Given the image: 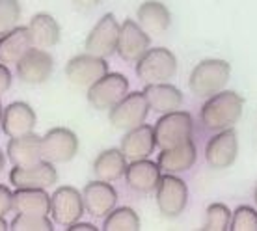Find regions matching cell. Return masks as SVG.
Here are the masks:
<instances>
[{
	"mask_svg": "<svg viewBox=\"0 0 257 231\" xmlns=\"http://www.w3.org/2000/svg\"><path fill=\"white\" fill-rule=\"evenodd\" d=\"M12 86V71L8 69V64L0 62V95L6 93Z\"/></svg>",
	"mask_w": 257,
	"mask_h": 231,
	"instance_id": "34",
	"label": "cell"
},
{
	"mask_svg": "<svg viewBox=\"0 0 257 231\" xmlns=\"http://www.w3.org/2000/svg\"><path fill=\"white\" fill-rule=\"evenodd\" d=\"M128 93V80L121 73H106L88 88V103L95 110H112Z\"/></svg>",
	"mask_w": 257,
	"mask_h": 231,
	"instance_id": "5",
	"label": "cell"
},
{
	"mask_svg": "<svg viewBox=\"0 0 257 231\" xmlns=\"http://www.w3.org/2000/svg\"><path fill=\"white\" fill-rule=\"evenodd\" d=\"M6 229H10V224L6 222L4 216H0V231H6Z\"/></svg>",
	"mask_w": 257,
	"mask_h": 231,
	"instance_id": "37",
	"label": "cell"
},
{
	"mask_svg": "<svg viewBox=\"0 0 257 231\" xmlns=\"http://www.w3.org/2000/svg\"><path fill=\"white\" fill-rule=\"evenodd\" d=\"M21 4L19 0H0V36L19 26Z\"/></svg>",
	"mask_w": 257,
	"mask_h": 231,
	"instance_id": "31",
	"label": "cell"
},
{
	"mask_svg": "<svg viewBox=\"0 0 257 231\" xmlns=\"http://www.w3.org/2000/svg\"><path fill=\"white\" fill-rule=\"evenodd\" d=\"M32 45L38 49H51L60 41V25L49 13H36L28 23Z\"/></svg>",
	"mask_w": 257,
	"mask_h": 231,
	"instance_id": "27",
	"label": "cell"
},
{
	"mask_svg": "<svg viewBox=\"0 0 257 231\" xmlns=\"http://www.w3.org/2000/svg\"><path fill=\"white\" fill-rule=\"evenodd\" d=\"M157 148L155 140V127L142 123L138 127L128 129L125 136L121 138V149L128 161H138V159H148Z\"/></svg>",
	"mask_w": 257,
	"mask_h": 231,
	"instance_id": "19",
	"label": "cell"
},
{
	"mask_svg": "<svg viewBox=\"0 0 257 231\" xmlns=\"http://www.w3.org/2000/svg\"><path fill=\"white\" fill-rule=\"evenodd\" d=\"M151 45L149 34L142 28L136 21L125 19L119 26V39H117V54L125 62H138Z\"/></svg>",
	"mask_w": 257,
	"mask_h": 231,
	"instance_id": "13",
	"label": "cell"
},
{
	"mask_svg": "<svg viewBox=\"0 0 257 231\" xmlns=\"http://www.w3.org/2000/svg\"><path fill=\"white\" fill-rule=\"evenodd\" d=\"M127 161L128 159L125 157L121 149H104L103 153H99V157L93 162V173H95L97 179L101 181H108V183L117 181L127 172Z\"/></svg>",
	"mask_w": 257,
	"mask_h": 231,
	"instance_id": "26",
	"label": "cell"
},
{
	"mask_svg": "<svg viewBox=\"0 0 257 231\" xmlns=\"http://www.w3.org/2000/svg\"><path fill=\"white\" fill-rule=\"evenodd\" d=\"M196 146H194L192 140H187L183 144H177L174 148H168L162 149L159 153V166L161 170H164L166 173H181V172H187L194 166L196 162Z\"/></svg>",
	"mask_w": 257,
	"mask_h": 231,
	"instance_id": "22",
	"label": "cell"
},
{
	"mask_svg": "<svg viewBox=\"0 0 257 231\" xmlns=\"http://www.w3.org/2000/svg\"><path fill=\"white\" fill-rule=\"evenodd\" d=\"M67 231H97V227L93 224H88V222H75L67 227Z\"/></svg>",
	"mask_w": 257,
	"mask_h": 231,
	"instance_id": "35",
	"label": "cell"
},
{
	"mask_svg": "<svg viewBox=\"0 0 257 231\" xmlns=\"http://www.w3.org/2000/svg\"><path fill=\"white\" fill-rule=\"evenodd\" d=\"M84 198L75 186H58L51 196V216L56 224L69 227L82 218Z\"/></svg>",
	"mask_w": 257,
	"mask_h": 231,
	"instance_id": "8",
	"label": "cell"
},
{
	"mask_svg": "<svg viewBox=\"0 0 257 231\" xmlns=\"http://www.w3.org/2000/svg\"><path fill=\"white\" fill-rule=\"evenodd\" d=\"M6 153L13 166H32L43 159L41 157V136L28 133V135L10 138Z\"/></svg>",
	"mask_w": 257,
	"mask_h": 231,
	"instance_id": "20",
	"label": "cell"
},
{
	"mask_svg": "<svg viewBox=\"0 0 257 231\" xmlns=\"http://www.w3.org/2000/svg\"><path fill=\"white\" fill-rule=\"evenodd\" d=\"M4 164H6V157H4V153H2V149H0V172H2V168H4Z\"/></svg>",
	"mask_w": 257,
	"mask_h": 231,
	"instance_id": "38",
	"label": "cell"
},
{
	"mask_svg": "<svg viewBox=\"0 0 257 231\" xmlns=\"http://www.w3.org/2000/svg\"><path fill=\"white\" fill-rule=\"evenodd\" d=\"M136 15H138V25L148 34H155V36L166 32L172 23L170 10L159 0H146L144 4H140Z\"/></svg>",
	"mask_w": 257,
	"mask_h": 231,
	"instance_id": "23",
	"label": "cell"
},
{
	"mask_svg": "<svg viewBox=\"0 0 257 231\" xmlns=\"http://www.w3.org/2000/svg\"><path fill=\"white\" fill-rule=\"evenodd\" d=\"M10 229L13 231H52V220L45 214H21L12 220Z\"/></svg>",
	"mask_w": 257,
	"mask_h": 231,
	"instance_id": "29",
	"label": "cell"
},
{
	"mask_svg": "<svg viewBox=\"0 0 257 231\" xmlns=\"http://www.w3.org/2000/svg\"><path fill=\"white\" fill-rule=\"evenodd\" d=\"M119 23L112 13H106L97 21L91 32L86 38V51L95 56L106 58L117 51V39H119Z\"/></svg>",
	"mask_w": 257,
	"mask_h": 231,
	"instance_id": "11",
	"label": "cell"
},
{
	"mask_svg": "<svg viewBox=\"0 0 257 231\" xmlns=\"http://www.w3.org/2000/svg\"><path fill=\"white\" fill-rule=\"evenodd\" d=\"M56 181L58 172L54 164L43 159L32 166H13L10 172V183L15 188H49Z\"/></svg>",
	"mask_w": 257,
	"mask_h": 231,
	"instance_id": "12",
	"label": "cell"
},
{
	"mask_svg": "<svg viewBox=\"0 0 257 231\" xmlns=\"http://www.w3.org/2000/svg\"><path fill=\"white\" fill-rule=\"evenodd\" d=\"M255 201H257V188H255Z\"/></svg>",
	"mask_w": 257,
	"mask_h": 231,
	"instance_id": "40",
	"label": "cell"
},
{
	"mask_svg": "<svg viewBox=\"0 0 257 231\" xmlns=\"http://www.w3.org/2000/svg\"><path fill=\"white\" fill-rule=\"evenodd\" d=\"M231 77V65L225 60H203L199 62L190 73V90L194 95L198 97H211L214 93L224 90V86L227 84Z\"/></svg>",
	"mask_w": 257,
	"mask_h": 231,
	"instance_id": "2",
	"label": "cell"
},
{
	"mask_svg": "<svg viewBox=\"0 0 257 231\" xmlns=\"http://www.w3.org/2000/svg\"><path fill=\"white\" fill-rule=\"evenodd\" d=\"M231 231H257V211L253 207L240 205L231 214Z\"/></svg>",
	"mask_w": 257,
	"mask_h": 231,
	"instance_id": "32",
	"label": "cell"
},
{
	"mask_svg": "<svg viewBox=\"0 0 257 231\" xmlns=\"http://www.w3.org/2000/svg\"><path fill=\"white\" fill-rule=\"evenodd\" d=\"M162 170L159 166V162H153L149 159H138L133 161L127 166L125 172V179H127L128 186L142 194L155 192L157 186L161 183Z\"/></svg>",
	"mask_w": 257,
	"mask_h": 231,
	"instance_id": "18",
	"label": "cell"
},
{
	"mask_svg": "<svg viewBox=\"0 0 257 231\" xmlns=\"http://www.w3.org/2000/svg\"><path fill=\"white\" fill-rule=\"evenodd\" d=\"M144 93L149 103V108H153L155 112L168 114V112L181 108V104H183V93L168 82L148 84Z\"/></svg>",
	"mask_w": 257,
	"mask_h": 231,
	"instance_id": "25",
	"label": "cell"
},
{
	"mask_svg": "<svg viewBox=\"0 0 257 231\" xmlns=\"http://www.w3.org/2000/svg\"><path fill=\"white\" fill-rule=\"evenodd\" d=\"M192 129V116L188 114V112H181V110L168 112L162 118H159L157 123H155L157 148L168 149L177 146V144L190 140Z\"/></svg>",
	"mask_w": 257,
	"mask_h": 231,
	"instance_id": "4",
	"label": "cell"
},
{
	"mask_svg": "<svg viewBox=\"0 0 257 231\" xmlns=\"http://www.w3.org/2000/svg\"><path fill=\"white\" fill-rule=\"evenodd\" d=\"M106 73H108L106 60L90 54V52L71 58L65 65V77L69 78L71 84H75L78 88H90L91 84H95Z\"/></svg>",
	"mask_w": 257,
	"mask_h": 231,
	"instance_id": "10",
	"label": "cell"
},
{
	"mask_svg": "<svg viewBox=\"0 0 257 231\" xmlns=\"http://www.w3.org/2000/svg\"><path fill=\"white\" fill-rule=\"evenodd\" d=\"M84 207L93 216H106L117 203L116 188L108 181H91L82 190Z\"/></svg>",
	"mask_w": 257,
	"mask_h": 231,
	"instance_id": "17",
	"label": "cell"
},
{
	"mask_svg": "<svg viewBox=\"0 0 257 231\" xmlns=\"http://www.w3.org/2000/svg\"><path fill=\"white\" fill-rule=\"evenodd\" d=\"M237 153L238 140L233 129L218 131L211 140L207 142L205 159L211 168H216V170L229 168L235 162V159H237Z\"/></svg>",
	"mask_w": 257,
	"mask_h": 231,
	"instance_id": "15",
	"label": "cell"
},
{
	"mask_svg": "<svg viewBox=\"0 0 257 231\" xmlns=\"http://www.w3.org/2000/svg\"><path fill=\"white\" fill-rule=\"evenodd\" d=\"M36 112L28 103L23 101H15L10 103L4 108L2 114V131L8 138H15V136H23L28 133H34L36 129Z\"/></svg>",
	"mask_w": 257,
	"mask_h": 231,
	"instance_id": "16",
	"label": "cell"
},
{
	"mask_svg": "<svg viewBox=\"0 0 257 231\" xmlns=\"http://www.w3.org/2000/svg\"><path fill=\"white\" fill-rule=\"evenodd\" d=\"M244 108V99L237 91L222 90L207 99L201 106V123L209 131H225L240 120Z\"/></svg>",
	"mask_w": 257,
	"mask_h": 231,
	"instance_id": "1",
	"label": "cell"
},
{
	"mask_svg": "<svg viewBox=\"0 0 257 231\" xmlns=\"http://www.w3.org/2000/svg\"><path fill=\"white\" fill-rule=\"evenodd\" d=\"M2 114H4V106L0 103V129H2Z\"/></svg>",
	"mask_w": 257,
	"mask_h": 231,
	"instance_id": "39",
	"label": "cell"
},
{
	"mask_svg": "<svg viewBox=\"0 0 257 231\" xmlns=\"http://www.w3.org/2000/svg\"><path fill=\"white\" fill-rule=\"evenodd\" d=\"M13 209V192L6 185H0V216H6Z\"/></svg>",
	"mask_w": 257,
	"mask_h": 231,
	"instance_id": "33",
	"label": "cell"
},
{
	"mask_svg": "<svg viewBox=\"0 0 257 231\" xmlns=\"http://www.w3.org/2000/svg\"><path fill=\"white\" fill-rule=\"evenodd\" d=\"M75 4H77L78 8H95V6H99L101 4V0H73Z\"/></svg>",
	"mask_w": 257,
	"mask_h": 231,
	"instance_id": "36",
	"label": "cell"
},
{
	"mask_svg": "<svg viewBox=\"0 0 257 231\" xmlns=\"http://www.w3.org/2000/svg\"><path fill=\"white\" fill-rule=\"evenodd\" d=\"M155 198L162 214L168 218H174V216H179L187 207L188 186L181 177L174 173H166L161 177V183L155 190Z\"/></svg>",
	"mask_w": 257,
	"mask_h": 231,
	"instance_id": "6",
	"label": "cell"
},
{
	"mask_svg": "<svg viewBox=\"0 0 257 231\" xmlns=\"http://www.w3.org/2000/svg\"><path fill=\"white\" fill-rule=\"evenodd\" d=\"M13 211L21 214H51V196L45 188H15Z\"/></svg>",
	"mask_w": 257,
	"mask_h": 231,
	"instance_id": "24",
	"label": "cell"
},
{
	"mask_svg": "<svg viewBox=\"0 0 257 231\" xmlns=\"http://www.w3.org/2000/svg\"><path fill=\"white\" fill-rule=\"evenodd\" d=\"M32 47L28 26H15L13 30L0 36V62L17 64Z\"/></svg>",
	"mask_w": 257,
	"mask_h": 231,
	"instance_id": "21",
	"label": "cell"
},
{
	"mask_svg": "<svg viewBox=\"0 0 257 231\" xmlns=\"http://www.w3.org/2000/svg\"><path fill=\"white\" fill-rule=\"evenodd\" d=\"M231 224V211L224 203H212L207 207L205 214V231H227Z\"/></svg>",
	"mask_w": 257,
	"mask_h": 231,
	"instance_id": "30",
	"label": "cell"
},
{
	"mask_svg": "<svg viewBox=\"0 0 257 231\" xmlns=\"http://www.w3.org/2000/svg\"><path fill=\"white\" fill-rule=\"evenodd\" d=\"M104 231H138L140 229V216L131 207L112 209L106 214L103 224Z\"/></svg>",
	"mask_w": 257,
	"mask_h": 231,
	"instance_id": "28",
	"label": "cell"
},
{
	"mask_svg": "<svg viewBox=\"0 0 257 231\" xmlns=\"http://www.w3.org/2000/svg\"><path fill=\"white\" fill-rule=\"evenodd\" d=\"M78 153L77 135L65 127H56L47 131L41 136V157L52 164L69 162Z\"/></svg>",
	"mask_w": 257,
	"mask_h": 231,
	"instance_id": "7",
	"label": "cell"
},
{
	"mask_svg": "<svg viewBox=\"0 0 257 231\" xmlns=\"http://www.w3.org/2000/svg\"><path fill=\"white\" fill-rule=\"evenodd\" d=\"M177 71V58L170 49L155 47L136 62V75L142 82L159 84L168 82Z\"/></svg>",
	"mask_w": 257,
	"mask_h": 231,
	"instance_id": "3",
	"label": "cell"
},
{
	"mask_svg": "<svg viewBox=\"0 0 257 231\" xmlns=\"http://www.w3.org/2000/svg\"><path fill=\"white\" fill-rule=\"evenodd\" d=\"M149 112V103L144 91H131L121 99L119 103L110 110L108 120L116 129L128 131L133 127H138L146 122Z\"/></svg>",
	"mask_w": 257,
	"mask_h": 231,
	"instance_id": "9",
	"label": "cell"
},
{
	"mask_svg": "<svg viewBox=\"0 0 257 231\" xmlns=\"http://www.w3.org/2000/svg\"><path fill=\"white\" fill-rule=\"evenodd\" d=\"M17 67V77L26 84H43L49 80L54 69V60L45 49L32 47L15 64Z\"/></svg>",
	"mask_w": 257,
	"mask_h": 231,
	"instance_id": "14",
	"label": "cell"
}]
</instances>
